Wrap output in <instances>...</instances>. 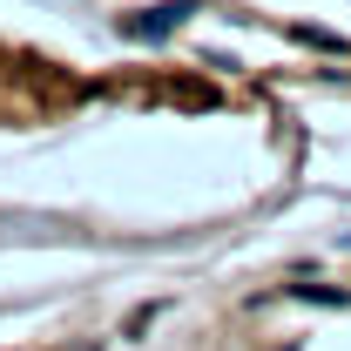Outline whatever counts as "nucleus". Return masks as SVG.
Returning a JSON list of instances; mask_svg holds the SVG:
<instances>
[{"instance_id":"1","label":"nucleus","mask_w":351,"mask_h":351,"mask_svg":"<svg viewBox=\"0 0 351 351\" xmlns=\"http://www.w3.org/2000/svg\"><path fill=\"white\" fill-rule=\"evenodd\" d=\"M182 14H196V0H176V7H156L149 21H129V34H162V27H176Z\"/></svg>"}]
</instances>
